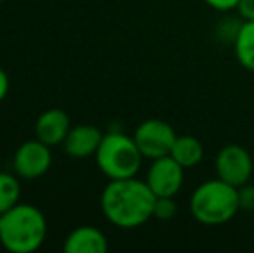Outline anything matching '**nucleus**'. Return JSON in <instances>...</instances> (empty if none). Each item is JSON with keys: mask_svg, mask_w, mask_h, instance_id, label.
I'll return each mask as SVG.
<instances>
[{"mask_svg": "<svg viewBox=\"0 0 254 253\" xmlns=\"http://www.w3.org/2000/svg\"><path fill=\"white\" fill-rule=\"evenodd\" d=\"M52 165V153L51 146L45 142L33 139L17 148L12 160L14 173L21 179L33 180L45 175L51 170Z\"/></svg>", "mask_w": 254, "mask_h": 253, "instance_id": "nucleus-7", "label": "nucleus"}, {"mask_svg": "<svg viewBox=\"0 0 254 253\" xmlns=\"http://www.w3.org/2000/svg\"><path fill=\"white\" fill-rule=\"evenodd\" d=\"M170 156H173L184 169H192L199 165L204 158L202 142L192 135H178Z\"/></svg>", "mask_w": 254, "mask_h": 253, "instance_id": "nucleus-12", "label": "nucleus"}, {"mask_svg": "<svg viewBox=\"0 0 254 253\" xmlns=\"http://www.w3.org/2000/svg\"><path fill=\"white\" fill-rule=\"evenodd\" d=\"M9 77H7V73L5 71L0 68V102L5 99V95H7V92H9Z\"/></svg>", "mask_w": 254, "mask_h": 253, "instance_id": "nucleus-19", "label": "nucleus"}, {"mask_svg": "<svg viewBox=\"0 0 254 253\" xmlns=\"http://www.w3.org/2000/svg\"><path fill=\"white\" fill-rule=\"evenodd\" d=\"M157 196L145 180L135 177L111 180L101 194L102 213L120 229H135L154 217Z\"/></svg>", "mask_w": 254, "mask_h": 253, "instance_id": "nucleus-1", "label": "nucleus"}, {"mask_svg": "<svg viewBox=\"0 0 254 253\" xmlns=\"http://www.w3.org/2000/svg\"><path fill=\"white\" fill-rule=\"evenodd\" d=\"M178 135L175 134L173 127L163 120H145L135 128L133 139L140 149L142 156L147 160H156L168 156L173 149V144Z\"/></svg>", "mask_w": 254, "mask_h": 253, "instance_id": "nucleus-5", "label": "nucleus"}, {"mask_svg": "<svg viewBox=\"0 0 254 253\" xmlns=\"http://www.w3.org/2000/svg\"><path fill=\"white\" fill-rule=\"evenodd\" d=\"M216 173L221 180L241 187L248 184L253 177V158L242 146L228 144L216 155Z\"/></svg>", "mask_w": 254, "mask_h": 253, "instance_id": "nucleus-6", "label": "nucleus"}, {"mask_svg": "<svg viewBox=\"0 0 254 253\" xmlns=\"http://www.w3.org/2000/svg\"><path fill=\"white\" fill-rule=\"evenodd\" d=\"M211 9L214 10H220V12H225V10H232V9H237L239 2L241 0H204Z\"/></svg>", "mask_w": 254, "mask_h": 253, "instance_id": "nucleus-17", "label": "nucleus"}, {"mask_svg": "<svg viewBox=\"0 0 254 253\" xmlns=\"http://www.w3.org/2000/svg\"><path fill=\"white\" fill-rule=\"evenodd\" d=\"M69 130V116L66 115L64 109L59 108H51L47 111H44L38 116L37 123H35V135H37V139L45 142L47 146H51V148L63 144Z\"/></svg>", "mask_w": 254, "mask_h": 253, "instance_id": "nucleus-10", "label": "nucleus"}, {"mask_svg": "<svg viewBox=\"0 0 254 253\" xmlns=\"http://www.w3.org/2000/svg\"><path fill=\"white\" fill-rule=\"evenodd\" d=\"M185 169L173 158V156H163V158L152 160L149 167L145 182L156 196H171L175 198L178 191L184 186Z\"/></svg>", "mask_w": 254, "mask_h": 253, "instance_id": "nucleus-8", "label": "nucleus"}, {"mask_svg": "<svg viewBox=\"0 0 254 253\" xmlns=\"http://www.w3.org/2000/svg\"><path fill=\"white\" fill-rule=\"evenodd\" d=\"M235 58L242 68L254 71V21H244L234 37Z\"/></svg>", "mask_w": 254, "mask_h": 253, "instance_id": "nucleus-13", "label": "nucleus"}, {"mask_svg": "<svg viewBox=\"0 0 254 253\" xmlns=\"http://www.w3.org/2000/svg\"><path fill=\"white\" fill-rule=\"evenodd\" d=\"M237 10L244 21H254V0H241Z\"/></svg>", "mask_w": 254, "mask_h": 253, "instance_id": "nucleus-18", "label": "nucleus"}, {"mask_svg": "<svg viewBox=\"0 0 254 253\" xmlns=\"http://www.w3.org/2000/svg\"><path fill=\"white\" fill-rule=\"evenodd\" d=\"M107 250V238L101 229L81 226L71 231L64 241L66 253H104Z\"/></svg>", "mask_w": 254, "mask_h": 253, "instance_id": "nucleus-11", "label": "nucleus"}, {"mask_svg": "<svg viewBox=\"0 0 254 253\" xmlns=\"http://www.w3.org/2000/svg\"><path fill=\"white\" fill-rule=\"evenodd\" d=\"M189 206L192 217L204 226L227 224L241 210L239 187L225 182L220 177L206 180L192 192Z\"/></svg>", "mask_w": 254, "mask_h": 253, "instance_id": "nucleus-3", "label": "nucleus"}, {"mask_svg": "<svg viewBox=\"0 0 254 253\" xmlns=\"http://www.w3.org/2000/svg\"><path fill=\"white\" fill-rule=\"evenodd\" d=\"M21 184L17 175L10 172H0V212H7L19 203Z\"/></svg>", "mask_w": 254, "mask_h": 253, "instance_id": "nucleus-14", "label": "nucleus"}, {"mask_svg": "<svg viewBox=\"0 0 254 253\" xmlns=\"http://www.w3.org/2000/svg\"><path fill=\"white\" fill-rule=\"evenodd\" d=\"M47 238V219L40 208L30 203H17L3 212L0 243L10 253H33Z\"/></svg>", "mask_w": 254, "mask_h": 253, "instance_id": "nucleus-2", "label": "nucleus"}, {"mask_svg": "<svg viewBox=\"0 0 254 253\" xmlns=\"http://www.w3.org/2000/svg\"><path fill=\"white\" fill-rule=\"evenodd\" d=\"M142 156L133 137L121 132H109L95 153L99 170L109 180L130 179L138 173L142 167Z\"/></svg>", "mask_w": 254, "mask_h": 253, "instance_id": "nucleus-4", "label": "nucleus"}, {"mask_svg": "<svg viewBox=\"0 0 254 253\" xmlns=\"http://www.w3.org/2000/svg\"><path fill=\"white\" fill-rule=\"evenodd\" d=\"M239 203H241V210H254V186L253 184H244L239 187Z\"/></svg>", "mask_w": 254, "mask_h": 253, "instance_id": "nucleus-16", "label": "nucleus"}, {"mask_svg": "<svg viewBox=\"0 0 254 253\" xmlns=\"http://www.w3.org/2000/svg\"><path fill=\"white\" fill-rule=\"evenodd\" d=\"M2 2H3V0H0V5H2Z\"/></svg>", "mask_w": 254, "mask_h": 253, "instance_id": "nucleus-21", "label": "nucleus"}, {"mask_svg": "<svg viewBox=\"0 0 254 253\" xmlns=\"http://www.w3.org/2000/svg\"><path fill=\"white\" fill-rule=\"evenodd\" d=\"M102 137L104 134L97 127L88 125V123L74 125L71 127V130L67 132L66 139L63 142L64 151L67 153V156L74 160L90 158V156H95L102 142Z\"/></svg>", "mask_w": 254, "mask_h": 253, "instance_id": "nucleus-9", "label": "nucleus"}, {"mask_svg": "<svg viewBox=\"0 0 254 253\" xmlns=\"http://www.w3.org/2000/svg\"><path fill=\"white\" fill-rule=\"evenodd\" d=\"M2 217H3V213L0 212V226H2Z\"/></svg>", "mask_w": 254, "mask_h": 253, "instance_id": "nucleus-20", "label": "nucleus"}, {"mask_svg": "<svg viewBox=\"0 0 254 253\" xmlns=\"http://www.w3.org/2000/svg\"><path fill=\"white\" fill-rule=\"evenodd\" d=\"M177 215V203L171 196H157L154 203V217L159 220H171Z\"/></svg>", "mask_w": 254, "mask_h": 253, "instance_id": "nucleus-15", "label": "nucleus"}]
</instances>
